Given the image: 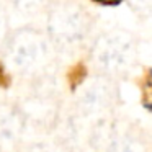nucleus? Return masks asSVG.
<instances>
[{
	"mask_svg": "<svg viewBox=\"0 0 152 152\" xmlns=\"http://www.w3.org/2000/svg\"><path fill=\"white\" fill-rule=\"evenodd\" d=\"M10 4L13 5L15 10L21 13H36L48 8L53 4V0H10Z\"/></svg>",
	"mask_w": 152,
	"mask_h": 152,
	"instance_id": "8",
	"label": "nucleus"
},
{
	"mask_svg": "<svg viewBox=\"0 0 152 152\" xmlns=\"http://www.w3.org/2000/svg\"><path fill=\"white\" fill-rule=\"evenodd\" d=\"M105 152H147V144L136 129L115 124Z\"/></svg>",
	"mask_w": 152,
	"mask_h": 152,
	"instance_id": "6",
	"label": "nucleus"
},
{
	"mask_svg": "<svg viewBox=\"0 0 152 152\" xmlns=\"http://www.w3.org/2000/svg\"><path fill=\"white\" fill-rule=\"evenodd\" d=\"M18 111L21 113L25 121H30L39 128H49L59 119L57 100L54 93L48 92L46 88H41L36 93L33 92L26 98H23L18 106Z\"/></svg>",
	"mask_w": 152,
	"mask_h": 152,
	"instance_id": "4",
	"label": "nucleus"
},
{
	"mask_svg": "<svg viewBox=\"0 0 152 152\" xmlns=\"http://www.w3.org/2000/svg\"><path fill=\"white\" fill-rule=\"evenodd\" d=\"M54 49L46 33L33 28H21L5 41V61L12 72L28 79L48 75L53 66Z\"/></svg>",
	"mask_w": 152,
	"mask_h": 152,
	"instance_id": "1",
	"label": "nucleus"
},
{
	"mask_svg": "<svg viewBox=\"0 0 152 152\" xmlns=\"http://www.w3.org/2000/svg\"><path fill=\"white\" fill-rule=\"evenodd\" d=\"M8 38V20H7V15H5V10L0 7V46L5 44Z\"/></svg>",
	"mask_w": 152,
	"mask_h": 152,
	"instance_id": "9",
	"label": "nucleus"
},
{
	"mask_svg": "<svg viewBox=\"0 0 152 152\" xmlns=\"http://www.w3.org/2000/svg\"><path fill=\"white\" fill-rule=\"evenodd\" d=\"M25 119L18 108L0 103V151H13L23 142Z\"/></svg>",
	"mask_w": 152,
	"mask_h": 152,
	"instance_id": "5",
	"label": "nucleus"
},
{
	"mask_svg": "<svg viewBox=\"0 0 152 152\" xmlns=\"http://www.w3.org/2000/svg\"><path fill=\"white\" fill-rule=\"evenodd\" d=\"M21 152H67V149H66V144H62V142L39 137V139H31V141L25 142L21 145Z\"/></svg>",
	"mask_w": 152,
	"mask_h": 152,
	"instance_id": "7",
	"label": "nucleus"
},
{
	"mask_svg": "<svg viewBox=\"0 0 152 152\" xmlns=\"http://www.w3.org/2000/svg\"><path fill=\"white\" fill-rule=\"evenodd\" d=\"M129 2H131L137 10H142V12H145V13H147L149 8H151V0H129Z\"/></svg>",
	"mask_w": 152,
	"mask_h": 152,
	"instance_id": "10",
	"label": "nucleus"
},
{
	"mask_svg": "<svg viewBox=\"0 0 152 152\" xmlns=\"http://www.w3.org/2000/svg\"><path fill=\"white\" fill-rule=\"evenodd\" d=\"M90 33V18L74 2L54 4L48 13L46 34L57 49H75L82 46Z\"/></svg>",
	"mask_w": 152,
	"mask_h": 152,
	"instance_id": "2",
	"label": "nucleus"
},
{
	"mask_svg": "<svg viewBox=\"0 0 152 152\" xmlns=\"http://www.w3.org/2000/svg\"><path fill=\"white\" fill-rule=\"evenodd\" d=\"M92 61L106 77L126 75L137 61V43L126 31H108L95 41Z\"/></svg>",
	"mask_w": 152,
	"mask_h": 152,
	"instance_id": "3",
	"label": "nucleus"
}]
</instances>
